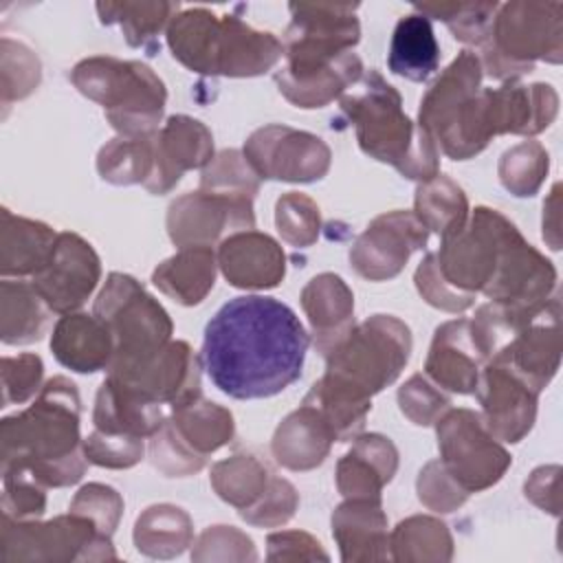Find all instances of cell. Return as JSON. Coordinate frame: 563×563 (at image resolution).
Instances as JSON below:
<instances>
[{
    "label": "cell",
    "instance_id": "e0dca14e",
    "mask_svg": "<svg viewBox=\"0 0 563 563\" xmlns=\"http://www.w3.org/2000/svg\"><path fill=\"white\" fill-rule=\"evenodd\" d=\"M429 240L427 227L413 211H389L374 218L350 249L352 268L367 282L396 277L409 255Z\"/></svg>",
    "mask_w": 563,
    "mask_h": 563
},
{
    "label": "cell",
    "instance_id": "8d00e7d4",
    "mask_svg": "<svg viewBox=\"0 0 563 563\" xmlns=\"http://www.w3.org/2000/svg\"><path fill=\"white\" fill-rule=\"evenodd\" d=\"M363 77V62L356 53L347 51L336 57L325 70L306 79H275L279 92L297 108H323L347 92Z\"/></svg>",
    "mask_w": 563,
    "mask_h": 563
},
{
    "label": "cell",
    "instance_id": "c3c4849f",
    "mask_svg": "<svg viewBox=\"0 0 563 563\" xmlns=\"http://www.w3.org/2000/svg\"><path fill=\"white\" fill-rule=\"evenodd\" d=\"M275 224L282 240L290 246H310L321 229L319 207L310 196L288 191L275 205Z\"/></svg>",
    "mask_w": 563,
    "mask_h": 563
},
{
    "label": "cell",
    "instance_id": "b9f144b4",
    "mask_svg": "<svg viewBox=\"0 0 563 563\" xmlns=\"http://www.w3.org/2000/svg\"><path fill=\"white\" fill-rule=\"evenodd\" d=\"M97 169L112 185H145L154 172V134L112 139L99 150Z\"/></svg>",
    "mask_w": 563,
    "mask_h": 563
},
{
    "label": "cell",
    "instance_id": "11a10c76",
    "mask_svg": "<svg viewBox=\"0 0 563 563\" xmlns=\"http://www.w3.org/2000/svg\"><path fill=\"white\" fill-rule=\"evenodd\" d=\"M400 411L418 427L435 424V420L451 407V400L435 389L422 374H413L398 389Z\"/></svg>",
    "mask_w": 563,
    "mask_h": 563
},
{
    "label": "cell",
    "instance_id": "4316f807",
    "mask_svg": "<svg viewBox=\"0 0 563 563\" xmlns=\"http://www.w3.org/2000/svg\"><path fill=\"white\" fill-rule=\"evenodd\" d=\"M301 308L312 328V341L323 356L354 328V295L334 273L314 275L301 290Z\"/></svg>",
    "mask_w": 563,
    "mask_h": 563
},
{
    "label": "cell",
    "instance_id": "d6a6232c",
    "mask_svg": "<svg viewBox=\"0 0 563 563\" xmlns=\"http://www.w3.org/2000/svg\"><path fill=\"white\" fill-rule=\"evenodd\" d=\"M218 260L211 246H185L161 262L152 273V284L183 306L200 303L216 284Z\"/></svg>",
    "mask_w": 563,
    "mask_h": 563
},
{
    "label": "cell",
    "instance_id": "d4e9b609",
    "mask_svg": "<svg viewBox=\"0 0 563 563\" xmlns=\"http://www.w3.org/2000/svg\"><path fill=\"white\" fill-rule=\"evenodd\" d=\"M398 468L394 442L380 433H361L336 462V488L345 499H380Z\"/></svg>",
    "mask_w": 563,
    "mask_h": 563
},
{
    "label": "cell",
    "instance_id": "ac0fdd59",
    "mask_svg": "<svg viewBox=\"0 0 563 563\" xmlns=\"http://www.w3.org/2000/svg\"><path fill=\"white\" fill-rule=\"evenodd\" d=\"M101 277V262L90 242L77 233H57L46 266L31 277V284L51 312L70 314L79 310Z\"/></svg>",
    "mask_w": 563,
    "mask_h": 563
},
{
    "label": "cell",
    "instance_id": "f35d334b",
    "mask_svg": "<svg viewBox=\"0 0 563 563\" xmlns=\"http://www.w3.org/2000/svg\"><path fill=\"white\" fill-rule=\"evenodd\" d=\"M273 477L271 468L253 453H235L216 462L211 468V486L216 495L238 508V512L251 508L264 495Z\"/></svg>",
    "mask_w": 563,
    "mask_h": 563
},
{
    "label": "cell",
    "instance_id": "4dcf8cb0",
    "mask_svg": "<svg viewBox=\"0 0 563 563\" xmlns=\"http://www.w3.org/2000/svg\"><path fill=\"white\" fill-rule=\"evenodd\" d=\"M334 435L319 411L301 402L299 409L288 413L275 429L271 451L273 457L290 471H310L323 464L330 453Z\"/></svg>",
    "mask_w": 563,
    "mask_h": 563
},
{
    "label": "cell",
    "instance_id": "f907efd6",
    "mask_svg": "<svg viewBox=\"0 0 563 563\" xmlns=\"http://www.w3.org/2000/svg\"><path fill=\"white\" fill-rule=\"evenodd\" d=\"M145 438L117 435L95 429L84 438V455L90 464L101 468H130L141 462L145 453Z\"/></svg>",
    "mask_w": 563,
    "mask_h": 563
},
{
    "label": "cell",
    "instance_id": "836d02e7",
    "mask_svg": "<svg viewBox=\"0 0 563 563\" xmlns=\"http://www.w3.org/2000/svg\"><path fill=\"white\" fill-rule=\"evenodd\" d=\"M387 66L394 75L409 81L429 79L440 66V44L431 20L422 13L402 15L391 33Z\"/></svg>",
    "mask_w": 563,
    "mask_h": 563
},
{
    "label": "cell",
    "instance_id": "f1b7e54d",
    "mask_svg": "<svg viewBox=\"0 0 563 563\" xmlns=\"http://www.w3.org/2000/svg\"><path fill=\"white\" fill-rule=\"evenodd\" d=\"M51 352L59 365L79 374H92L110 367L114 339L99 317L70 312L62 314L55 323Z\"/></svg>",
    "mask_w": 563,
    "mask_h": 563
},
{
    "label": "cell",
    "instance_id": "7dc6e473",
    "mask_svg": "<svg viewBox=\"0 0 563 563\" xmlns=\"http://www.w3.org/2000/svg\"><path fill=\"white\" fill-rule=\"evenodd\" d=\"M0 77H2V106H9L15 99L29 97L42 77V66L31 46L9 35L0 42Z\"/></svg>",
    "mask_w": 563,
    "mask_h": 563
},
{
    "label": "cell",
    "instance_id": "ee69618b",
    "mask_svg": "<svg viewBox=\"0 0 563 563\" xmlns=\"http://www.w3.org/2000/svg\"><path fill=\"white\" fill-rule=\"evenodd\" d=\"M413 9L427 18L442 20L455 40L482 46L490 35L499 2H424L413 4Z\"/></svg>",
    "mask_w": 563,
    "mask_h": 563
},
{
    "label": "cell",
    "instance_id": "52a82bcc",
    "mask_svg": "<svg viewBox=\"0 0 563 563\" xmlns=\"http://www.w3.org/2000/svg\"><path fill=\"white\" fill-rule=\"evenodd\" d=\"M482 70L501 81L530 73L537 59H563V4L515 0L499 4L490 35L479 46Z\"/></svg>",
    "mask_w": 563,
    "mask_h": 563
},
{
    "label": "cell",
    "instance_id": "f546056e",
    "mask_svg": "<svg viewBox=\"0 0 563 563\" xmlns=\"http://www.w3.org/2000/svg\"><path fill=\"white\" fill-rule=\"evenodd\" d=\"M161 402L145 398L132 387L106 376L97 389L92 422L95 429L117 435L152 438L165 422Z\"/></svg>",
    "mask_w": 563,
    "mask_h": 563
},
{
    "label": "cell",
    "instance_id": "f5cc1de1",
    "mask_svg": "<svg viewBox=\"0 0 563 563\" xmlns=\"http://www.w3.org/2000/svg\"><path fill=\"white\" fill-rule=\"evenodd\" d=\"M299 506V495L295 486L284 477H273L264 495L246 510H240L238 515L251 523V526H264L275 528L286 523Z\"/></svg>",
    "mask_w": 563,
    "mask_h": 563
},
{
    "label": "cell",
    "instance_id": "9a60e30c",
    "mask_svg": "<svg viewBox=\"0 0 563 563\" xmlns=\"http://www.w3.org/2000/svg\"><path fill=\"white\" fill-rule=\"evenodd\" d=\"M559 112V95L550 84L506 81L477 92V123L486 143L497 134L532 136L550 128Z\"/></svg>",
    "mask_w": 563,
    "mask_h": 563
},
{
    "label": "cell",
    "instance_id": "db71d44e",
    "mask_svg": "<svg viewBox=\"0 0 563 563\" xmlns=\"http://www.w3.org/2000/svg\"><path fill=\"white\" fill-rule=\"evenodd\" d=\"M194 561H255L253 541L233 526L207 528L191 552Z\"/></svg>",
    "mask_w": 563,
    "mask_h": 563
},
{
    "label": "cell",
    "instance_id": "74e56055",
    "mask_svg": "<svg viewBox=\"0 0 563 563\" xmlns=\"http://www.w3.org/2000/svg\"><path fill=\"white\" fill-rule=\"evenodd\" d=\"M416 216L427 227L440 235V240L464 229L468 220V200L462 187L444 174L424 180L416 189Z\"/></svg>",
    "mask_w": 563,
    "mask_h": 563
},
{
    "label": "cell",
    "instance_id": "816d5d0a",
    "mask_svg": "<svg viewBox=\"0 0 563 563\" xmlns=\"http://www.w3.org/2000/svg\"><path fill=\"white\" fill-rule=\"evenodd\" d=\"M2 374V405H22L35 391L42 389L44 363L37 354H18V356H2L0 363Z\"/></svg>",
    "mask_w": 563,
    "mask_h": 563
},
{
    "label": "cell",
    "instance_id": "6da1fadb",
    "mask_svg": "<svg viewBox=\"0 0 563 563\" xmlns=\"http://www.w3.org/2000/svg\"><path fill=\"white\" fill-rule=\"evenodd\" d=\"M310 336L292 308L275 297L229 299L207 323L202 369L238 400L268 398L292 385L303 369Z\"/></svg>",
    "mask_w": 563,
    "mask_h": 563
},
{
    "label": "cell",
    "instance_id": "cb8c5ba5",
    "mask_svg": "<svg viewBox=\"0 0 563 563\" xmlns=\"http://www.w3.org/2000/svg\"><path fill=\"white\" fill-rule=\"evenodd\" d=\"M486 358L479 354L468 319H453L435 328L424 361L427 376L455 394H475Z\"/></svg>",
    "mask_w": 563,
    "mask_h": 563
},
{
    "label": "cell",
    "instance_id": "277c9868",
    "mask_svg": "<svg viewBox=\"0 0 563 563\" xmlns=\"http://www.w3.org/2000/svg\"><path fill=\"white\" fill-rule=\"evenodd\" d=\"M167 46L185 68L211 77H257L284 55L273 33L207 7L178 11L167 26Z\"/></svg>",
    "mask_w": 563,
    "mask_h": 563
},
{
    "label": "cell",
    "instance_id": "ab89813d",
    "mask_svg": "<svg viewBox=\"0 0 563 563\" xmlns=\"http://www.w3.org/2000/svg\"><path fill=\"white\" fill-rule=\"evenodd\" d=\"M389 550L394 561H451L453 539L440 519L413 515L394 528Z\"/></svg>",
    "mask_w": 563,
    "mask_h": 563
},
{
    "label": "cell",
    "instance_id": "8fae6325",
    "mask_svg": "<svg viewBox=\"0 0 563 563\" xmlns=\"http://www.w3.org/2000/svg\"><path fill=\"white\" fill-rule=\"evenodd\" d=\"M2 561H114L112 537L92 519L68 512L51 521L11 519L2 515Z\"/></svg>",
    "mask_w": 563,
    "mask_h": 563
},
{
    "label": "cell",
    "instance_id": "1f68e13d",
    "mask_svg": "<svg viewBox=\"0 0 563 563\" xmlns=\"http://www.w3.org/2000/svg\"><path fill=\"white\" fill-rule=\"evenodd\" d=\"M57 233L37 220L13 216L2 209L0 229V273L9 277H35L48 262Z\"/></svg>",
    "mask_w": 563,
    "mask_h": 563
},
{
    "label": "cell",
    "instance_id": "680465c9",
    "mask_svg": "<svg viewBox=\"0 0 563 563\" xmlns=\"http://www.w3.org/2000/svg\"><path fill=\"white\" fill-rule=\"evenodd\" d=\"M70 512L86 515L97 523V528L103 534L112 537L123 512V499L112 486L86 484L79 488V493L70 501Z\"/></svg>",
    "mask_w": 563,
    "mask_h": 563
},
{
    "label": "cell",
    "instance_id": "91938a15",
    "mask_svg": "<svg viewBox=\"0 0 563 563\" xmlns=\"http://www.w3.org/2000/svg\"><path fill=\"white\" fill-rule=\"evenodd\" d=\"M268 543V559L271 561H297V559H321L328 561V552L321 550V543L310 537L308 532L288 530V532H273L266 539Z\"/></svg>",
    "mask_w": 563,
    "mask_h": 563
},
{
    "label": "cell",
    "instance_id": "5bb4252c",
    "mask_svg": "<svg viewBox=\"0 0 563 563\" xmlns=\"http://www.w3.org/2000/svg\"><path fill=\"white\" fill-rule=\"evenodd\" d=\"M242 154L260 178L284 183L321 180L332 161L323 139L279 123L255 130L246 139Z\"/></svg>",
    "mask_w": 563,
    "mask_h": 563
},
{
    "label": "cell",
    "instance_id": "484cf974",
    "mask_svg": "<svg viewBox=\"0 0 563 563\" xmlns=\"http://www.w3.org/2000/svg\"><path fill=\"white\" fill-rule=\"evenodd\" d=\"M332 537L345 563L385 561L389 556V537L380 499H345L336 506Z\"/></svg>",
    "mask_w": 563,
    "mask_h": 563
},
{
    "label": "cell",
    "instance_id": "7bdbcfd3",
    "mask_svg": "<svg viewBox=\"0 0 563 563\" xmlns=\"http://www.w3.org/2000/svg\"><path fill=\"white\" fill-rule=\"evenodd\" d=\"M303 402L312 405L319 411V416L330 427L334 442H350L361 435L365 418L372 409V400L345 394L323 378H319L310 387Z\"/></svg>",
    "mask_w": 563,
    "mask_h": 563
},
{
    "label": "cell",
    "instance_id": "ffe728a7",
    "mask_svg": "<svg viewBox=\"0 0 563 563\" xmlns=\"http://www.w3.org/2000/svg\"><path fill=\"white\" fill-rule=\"evenodd\" d=\"M475 396L482 405L479 416L493 438L515 444L530 433L537 420L539 391L510 367L497 361H486L479 372Z\"/></svg>",
    "mask_w": 563,
    "mask_h": 563
},
{
    "label": "cell",
    "instance_id": "9f6ffc18",
    "mask_svg": "<svg viewBox=\"0 0 563 563\" xmlns=\"http://www.w3.org/2000/svg\"><path fill=\"white\" fill-rule=\"evenodd\" d=\"M413 282H416V288H418V292L422 295V299L427 303H431L433 308L446 310V312H464L475 301V295H468V292H462V290L453 288L442 277L435 253H429L420 262V266L416 268Z\"/></svg>",
    "mask_w": 563,
    "mask_h": 563
},
{
    "label": "cell",
    "instance_id": "bcb514c9",
    "mask_svg": "<svg viewBox=\"0 0 563 563\" xmlns=\"http://www.w3.org/2000/svg\"><path fill=\"white\" fill-rule=\"evenodd\" d=\"M200 189L229 198L253 200L260 191V176L253 172L242 152L222 150L202 169Z\"/></svg>",
    "mask_w": 563,
    "mask_h": 563
},
{
    "label": "cell",
    "instance_id": "d6986e66",
    "mask_svg": "<svg viewBox=\"0 0 563 563\" xmlns=\"http://www.w3.org/2000/svg\"><path fill=\"white\" fill-rule=\"evenodd\" d=\"M202 361L185 341H169L145 361L108 372L110 378L132 387L145 398L172 409L200 396Z\"/></svg>",
    "mask_w": 563,
    "mask_h": 563
},
{
    "label": "cell",
    "instance_id": "ba28073f",
    "mask_svg": "<svg viewBox=\"0 0 563 563\" xmlns=\"http://www.w3.org/2000/svg\"><path fill=\"white\" fill-rule=\"evenodd\" d=\"M92 314L108 325L114 339L108 372L136 365L172 341L174 323L167 310L125 273L106 277Z\"/></svg>",
    "mask_w": 563,
    "mask_h": 563
},
{
    "label": "cell",
    "instance_id": "d590c367",
    "mask_svg": "<svg viewBox=\"0 0 563 563\" xmlns=\"http://www.w3.org/2000/svg\"><path fill=\"white\" fill-rule=\"evenodd\" d=\"M194 526L189 515L172 504H156L143 510L134 526V545L152 559H174L191 545Z\"/></svg>",
    "mask_w": 563,
    "mask_h": 563
},
{
    "label": "cell",
    "instance_id": "4fadbf2b",
    "mask_svg": "<svg viewBox=\"0 0 563 563\" xmlns=\"http://www.w3.org/2000/svg\"><path fill=\"white\" fill-rule=\"evenodd\" d=\"M512 227L497 209L477 207L464 229L442 240L435 253L442 277L462 292H484L495 273L499 249Z\"/></svg>",
    "mask_w": 563,
    "mask_h": 563
},
{
    "label": "cell",
    "instance_id": "60d3db41",
    "mask_svg": "<svg viewBox=\"0 0 563 563\" xmlns=\"http://www.w3.org/2000/svg\"><path fill=\"white\" fill-rule=\"evenodd\" d=\"M180 11L178 2H97L103 24H119L130 46H147Z\"/></svg>",
    "mask_w": 563,
    "mask_h": 563
},
{
    "label": "cell",
    "instance_id": "e575fe53",
    "mask_svg": "<svg viewBox=\"0 0 563 563\" xmlns=\"http://www.w3.org/2000/svg\"><path fill=\"white\" fill-rule=\"evenodd\" d=\"M51 308L31 282L2 279L0 284V339L7 345H26L42 339Z\"/></svg>",
    "mask_w": 563,
    "mask_h": 563
},
{
    "label": "cell",
    "instance_id": "83f0119b",
    "mask_svg": "<svg viewBox=\"0 0 563 563\" xmlns=\"http://www.w3.org/2000/svg\"><path fill=\"white\" fill-rule=\"evenodd\" d=\"M482 62L477 53L462 51L424 92L418 110V125L427 130L433 141L449 128L457 110L479 92Z\"/></svg>",
    "mask_w": 563,
    "mask_h": 563
},
{
    "label": "cell",
    "instance_id": "f6af8a7d",
    "mask_svg": "<svg viewBox=\"0 0 563 563\" xmlns=\"http://www.w3.org/2000/svg\"><path fill=\"white\" fill-rule=\"evenodd\" d=\"M550 156L539 141H523L506 150L499 158L497 174L501 185L517 198L534 196L545 180Z\"/></svg>",
    "mask_w": 563,
    "mask_h": 563
},
{
    "label": "cell",
    "instance_id": "603a6c76",
    "mask_svg": "<svg viewBox=\"0 0 563 563\" xmlns=\"http://www.w3.org/2000/svg\"><path fill=\"white\" fill-rule=\"evenodd\" d=\"M216 260L224 279L235 288H275L286 275V255L282 246L271 235L253 229L224 238Z\"/></svg>",
    "mask_w": 563,
    "mask_h": 563
},
{
    "label": "cell",
    "instance_id": "3957f363",
    "mask_svg": "<svg viewBox=\"0 0 563 563\" xmlns=\"http://www.w3.org/2000/svg\"><path fill=\"white\" fill-rule=\"evenodd\" d=\"M339 106L369 158L391 165L409 180L424 183L440 174L438 143L405 114L400 92L378 70L365 73L350 92L341 95Z\"/></svg>",
    "mask_w": 563,
    "mask_h": 563
},
{
    "label": "cell",
    "instance_id": "44dd1931",
    "mask_svg": "<svg viewBox=\"0 0 563 563\" xmlns=\"http://www.w3.org/2000/svg\"><path fill=\"white\" fill-rule=\"evenodd\" d=\"M488 361L504 363L534 391H543L561 361V301L554 292L545 308L521 325Z\"/></svg>",
    "mask_w": 563,
    "mask_h": 563
},
{
    "label": "cell",
    "instance_id": "7a4b0ae2",
    "mask_svg": "<svg viewBox=\"0 0 563 563\" xmlns=\"http://www.w3.org/2000/svg\"><path fill=\"white\" fill-rule=\"evenodd\" d=\"M79 416L77 385L66 376L48 378L33 405L2 420V468L22 466L46 488L77 484L90 464L84 455Z\"/></svg>",
    "mask_w": 563,
    "mask_h": 563
},
{
    "label": "cell",
    "instance_id": "681fc988",
    "mask_svg": "<svg viewBox=\"0 0 563 563\" xmlns=\"http://www.w3.org/2000/svg\"><path fill=\"white\" fill-rule=\"evenodd\" d=\"M46 510V486L22 466L2 468V515L37 519Z\"/></svg>",
    "mask_w": 563,
    "mask_h": 563
},
{
    "label": "cell",
    "instance_id": "2e32d148",
    "mask_svg": "<svg viewBox=\"0 0 563 563\" xmlns=\"http://www.w3.org/2000/svg\"><path fill=\"white\" fill-rule=\"evenodd\" d=\"M255 227L253 200L211 191H191L167 209V233L178 246H213L218 240Z\"/></svg>",
    "mask_w": 563,
    "mask_h": 563
},
{
    "label": "cell",
    "instance_id": "30bf717a",
    "mask_svg": "<svg viewBox=\"0 0 563 563\" xmlns=\"http://www.w3.org/2000/svg\"><path fill=\"white\" fill-rule=\"evenodd\" d=\"M233 433L231 411L200 394L174 407L150 438V460L167 477H187L198 473L213 451L229 444Z\"/></svg>",
    "mask_w": 563,
    "mask_h": 563
},
{
    "label": "cell",
    "instance_id": "6f0895ef",
    "mask_svg": "<svg viewBox=\"0 0 563 563\" xmlns=\"http://www.w3.org/2000/svg\"><path fill=\"white\" fill-rule=\"evenodd\" d=\"M418 499L433 512H453L460 508L468 493L446 473L440 460H431L418 475L416 482Z\"/></svg>",
    "mask_w": 563,
    "mask_h": 563
},
{
    "label": "cell",
    "instance_id": "6125c7cd",
    "mask_svg": "<svg viewBox=\"0 0 563 563\" xmlns=\"http://www.w3.org/2000/svg\"><path fill=\"white\" fill-rule=\"evenodd\" d=\"M559 189H561V185L556 183L550 191V198L543 205V240L548 242V246L552 251L561 249V240H559Z\"/></svg>",
    "mask_w": 563,
    "mask_h": 563
},
{
    "label": "cell",
    "instance_id": "9c48e42d",
    "mask_svg": "<svg viewBox=\"0 0 563 563\" xmlns=\"http://www.w3.org/2000/svg\"><path fill=\"white\" fill-rule=\"evenodd\" d=\"M292 20L284 37V66L275 79H306L325 70L361 40L358 4L292 2Z\"/></svg>",
    "mask_w": 563,
    "mask_h": 563
},
{
    "label": "cell",
    "instance_id": "8992f818",
    "mask_svg": "<svg viewBox=\"0 0 563 563\" xmlns=\"http://www.w3.org/2000/svg\"><path fill=\"white\" fill-rule=\"evenodd\" d=\"M411 354V330L398 317L374 314L354 325L325 358L330 385L372 400L374 394L391 385Z\"/></svg>",
    "mask_w": 563,
    "mask_h": 563
},
{
    "label": "cell",
    "instance_id": "5b68a950",
    "mask_svg": "<svg viewBox=\"0 0 563 563\" xmlns=\"http://www.w3.org/2000/svg\"><path fill=\"white\" fill-rule=\"evenodd\" d=\"M70 81L84 97L103 106V114L119 136L158 132L167 90L147 64L95 55L70 70Z\"/></svg>",
    "mask_w": 563,
    "mask_h": 563
},
{
    "label": "cell",
    "instance_id": "7c38bea8",
    "mask_svg": "<svg viewBox=\"0 0 563 563\" xmlns=\"http://www.w3.org/2000/svg\"><path fill=\"white\" fill-rule=\"evenodd\" d=\"M440 462L471 495L497 484L512 464L510 453L493 438L473 409H446L435 420Z\"/></svg>",
    "mask_w": 563,
    "mask_h": 563
},
{
    "label": "cell",
    "instance_id": "94428289",
    "mask_svg": "<svg viewBox=\"0 0 563 563\" xmlns=\"http://www.w3.org/2000/svg\"><path fill=\"white\" fill-rule=\"evenodd\" d=\"M559 473H561V468L556 464L539 466L537 471H532V475L528 477V482L523 486L526 497L552 515H559V495H556Z\"/></svg>",
    "mask_w": 563,
    "mask_h": 563
},
{
    "label": "cell",
    "instance_id": "7402d4cb",
    "mask_svg": "<svg viewBox=\"0 0 563 563\" xmlns=\"http://www.w3.org/2000/svg\"><path fill=\"white\" fill-rule=\"evenodd\" d=\"M211 158V130L198 119L174 114L154 134V172L143 187L150 194H167L185 172L205 169Z\"/></svg>",
    "mask_w": 563,
    "mask_h": 563
}]
</instances>
